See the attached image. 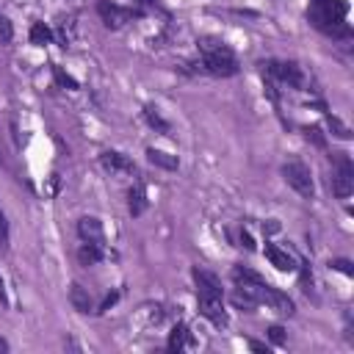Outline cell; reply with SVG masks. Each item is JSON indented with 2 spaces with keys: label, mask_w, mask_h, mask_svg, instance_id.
I'll return each mask as SVG.
<instances>
[{
  "label": "cell",
  "mask_w": 354,
  "mask_h": 354,
  "mask_svg": "<svg viewBox=\"0 0 354 354\" xmlns=\"http://www.w3.org/2000/svg\"><path fill=\"white\" fill-rule=\"evenodd\" d=\"M241 243H243V246H246V249H249V252H252V249H254V241H252V235H249V232H246V230H241Z\"/></svg>",
  "instance_id": "484cf974"
},
{
  "label": "cell",
  "mask_w": 354,
  "mask_h": 354,
  "mask_svg": "<svg viewBox=\"0 0 354 354\" xmlns=\"http://www.w3.org/2000/svg\"><path fill=\"white\" fill-rule=\"evenodd\" d=\"M50 39H53L50 28H47L44 22H33V28H30V41H33V44H47Z\"/></svg>",
  "instance_id": "d6986e66"
},
{
  "label": "cell",
  "mask_w": 354,
  "mask_h": 354,
  "mask_svg": "<svg viewBox=\"0 0 354 354\" xmlns=\"http://www.w3.org/2000/svg\"><path fill=\"white\" fill-rule=\"evenodd\" d=\"M0 304H8V296H6V285H3V277H0Z\"/></svg>",
  "instance_id": "f1b7e54d"
},
{
  "label": "cell",
  "mask_w": 354,
  "mask_h": 354,
  "mask_svg": "<svg viewBox=\"0 0 354 354\" xmlns=\"http://www.w3.org/2000/svg\"><path fill=\"white\" fill-rule=\"evenodd\" d=\"M185 346H194V343H191V332H188L185 324H177L174 332H171V337H169V348H171V351H180V348H185Z\"/></svg>",
  "instance_id": "2e32d148"
},
{
  "label": "cell",
  "mask_w": 354,
  "mask_h": 354,
  "mask_svg": "<svg viewBox=\"0 0 354 354\" xmlns=\"http://www.w3.org/2000/svg\"><path fill=\"white\" fill-rule=\"evenodd\" d=\"M199 53H202V69L207 75H216V77L238 75V58H235V53L221 39L202 36L199 39Z\"/></svg>",
  "instance_id": "7a4b0ae2"
},
{
  "label": "cell",
  "mask_w": 354,
  "mask_h": 354,
  "mask_svg": "<svg viewBox=\"0 0 354 354\" xmlns=\"http://www.w3.org/2000/svg\"><path fill=\"white\" fill-rule=\"evenodd\" d=\"M266 257L271 260V266H274L277 271H293V268H296L293 257H290V254H288L285 249L274 246V243H266Z\"/></svg>",
  "instance_id": "8fae6325"
},
{
  "label": "cell",
  "mask_w": 354,
  "mask_h": 354,
  "mask_svg": "<svg viewBox=\"0 0 354 354\" xmlns=\"http://www.w3.org/2000/svg\"><path fill=\"white\" fill-rule=\"evenodd\" d=\"M69 301H72V307H75L77 313H91V310H94L91 293H88L83 285H77V282L69 288Z\"/></svg>",
  "instance_id": "7c38bea8"
},
{
  "label": "cell",
  "mask_w": 354,
  "mask_h": 354,
  "mask_svg": "<svg viewBox=\"0 0 354 354\" xmlns=\"http://www.w3.org/2000/svg\"><path fill=\"white\" fill-rule=\"evenodd\" d=\"M127 207H130V216H141L144 210H147V191H144V185H136V188H130V194H127Z\"/></svg>",
  "instance_id": "9a60e30c"
},
{
  "label": "cell",
  "mask_w": 354,
  "mask_h": 354,
  "mask_svg": "<svg viewBox=\"0 0 354 354\" xmlns=\"http://www.w3.org/2000/svg\"><path fill=\"white\" fill-rule=\"evenodd\" d=\"M232 304L241 307V310H254V307H257V299H254L249 290L235 288V290H232Z\"/></svg>",
  "instance_id": "ac0fdd59"
},
{
  "label": "cell",
  "mask_w": 354,
  "mask_h": 354,
  "mask_svg": "<svg viewBox=\"0 0 354 354\" xmlns=\"http://www.w3.org/2000/svg\"><path fill=\"white\" fill-rule=\"evenodd\" d=\"M329 124H332V127L337 130L335 136H340V138H348V127H346V124H343V122H340L337 116H329Z\"/></svg>",
  "instance_id": "7402d4cb"
},
{
  "label": "cell",
  "mask_w": 354,
  "mask_h": 354,
  "mask_svg": "<svg viewBox=\"0 0 354 354\" xmlns=\"http://www.w3.org/2000/svg\"><path fill=\"white\" fill-rule=\"evenodd\" d=\"M307 138H313L318 147H324V136H321V130H318V127H307Z\"/></svg>",
  "instance_id": "d4e9b609"
},
{
  "label": "cell",
  "mask_w": 354,
  "mask_h": 354,
  "mask_svg": "<svg viewBox=\"0 0 354 354\" xmlns=\"http://www.w3.org/2000/svg\"><path fill=\"white\" fill-rule=\"evenodd\" d=\"M268 337H271L274 343H282V340H285V329L274 324V326H268Z\"/></svg>",
  "instance_id": "603a6c76"
},
{
  "label": "cell",
  "mask_w": 354,
  "mask_h": 354,
  "mask_svg": "<svg viewBox=\"0 0 354 354\" xmlns=\"http://www.w3.org/2000/svg\"><path fill=\"white\" fill-rule=\"evenodd\" d=\"M249 348H252V351H266V354H268V346L260 343V340H249Z\"/></svg>",
  "instance_id": "4316f807"
},
{
  "label": "cell",
  "mask_w": 354,
  "mask_h": 354,
  "mask_svg": "<svg viewBox=\"0 0 354 354\" xmlns=\"http://www.w3.org/2000/svg\"><path fill=\"white\" fill-rule=\"evenodd\" d=\"M97 11H100V17H102V22L108 25V28H122L124 22H130V17H136L130 8H122V6H116V3H111V0H100L97 3Z\"/></svg>",
  "instance_id": "52a82bcc"
},
{
  "label": "cell",
  "mask_w": 354,
  "mask_h": 354,
  "mask_svg": "<svg viewBox=\"0 0 354 354\" xmlns=\"http://www.w3.org/2000/svg\"><path fill=\"white\" fill-rule=\"evenodd\" d=\"M77 260H80L83 266H94V263H100V260H102V246H100V243H88V241H83L80 249H77Z\"/></svg>",
  "instance_id": "5bb4252c"
},
{
  "label": "cell",
  "mask_w": 354,
  "mask_h": 354,
  "mask_svg": "<svg viewBox=\"0 0 354 354\" xmlns=\"http://www.w3.org/2000/svg\"><path fill=\"white\" fill-rule=\"evenodd\" d=\"M191 277H194V282H196V293H205V296H224L221 279H218L213 271L196 266V268L191 271Z\"/></svg>",
  "instance_id": "ba28073f"
},
{
  "label": "cell",
  "mask_w": 354,
  "mask_h": 354,
  "mask_svg": "<svg viewBox=\"0 0 354 354\" xmlns=\"http://www.w3.org/2000/svg\"><path fill=\"white\" fill-rule=\"evenodd\" d=\"M144 119H147V122H149V127H155L158 133H163V136L169 133V122H166V119L158 113V108L147 105V108H144Z\"/></svg>",
  "instance_id": "e0dca14e"
},
{
  "label": "cell",
  "mask_w": 354,
  "mask_h": 354,
  "mask_svg": "<svg viewBox=\"0 0 354 354\" xmlns=\"http://www.w3.org/2000/svg\"><path fill=\"white\" fill-rule=\"evenodd\" d=\"M55 77H58V80H61V83H64V86H69V88H77V83H75V80H72V77H69V75H64V72H61V69H58V66H55Z\"/></svg>",
  "instance_id": "cb8c5ba5"
},
{
  "label": "cell",
  "mask_w": 354,
  "mask_h": 354,
  "mask_svg": "<svg viewBox=\"0 0 354 354\" xmlns=\"http://www.w3.org/2000/svg\"><path fill=\"white\" fill-rule=\"evenodd\" d=\"M6 246H8V221L0 210V249H6Z\"/></svg>",
  "instance_id": "44dd1931"
},
{
  "label": "cell",
  "mask_w": 354,
  "mask_h": 354,
  "mask_svg": "<svg viewBox=\"0 0 354 354\" xmlns=\"http://www.w3.org/2000/svg\"><path fill=\"white\" fill-rule=\"evenodd\" d=\"M332 266H335V268H340L343 274H351V268H348V263H346V260H335Z\"/></svg>",
  "instance_id": "83f0119b"
},
{
  "label": "cell",
  "mask_w": 354,
  "mask_h": 354,
  "mask_svg": "<svg viewBox=\"0 0 354 354\" xmlns=\"http://www.w3.org/2000/svg\"><path fill=\"white\" fill-rule=\"evenodd\" d=\"M263 75H268L277 83H285L290 88H301L304 86V75L301 66L296 61H266L263 64Z\"/></svg>",
  "instance_id": "277c9868"
},
{
  "label": "cell",
  "mask_w": 354,
  "mask_h": 354,
  "mask_svg": "<svg viewBox=\"0 0 354 354\" xmlns=\"http://www.w3.org/2000/svg\"><path fill=\"white\" fill-rule=\"evenodd\" d=\"M147 158H149V163H155V166H160V169H169V171H174V169L180 166L177 155H169V152L155 149V147H149V149H147Z\"/></svg>",
  "instance_id": "4fadbf2b"
},
{
  "label": "cell",
  "mask_w": 354,
  "mask_h": 354,
  "mask_svg": "<svg viewBox=\"0 0 354 354\" xmlns=\"http://www.w3.org/2000/svg\"><path fill=\"white\" fill-rule=\"evenodd\" d=\"M282 177H285V183H288V185H290L301 199H313L315 185H313L310 166H307L304 160H299V158L285 160V166H282Z\"/></svg>",
  "instance_id": "3957f363"
},
{
  "label": "cell",
  "mask_w": 354,
  "mask_h": 354,
  "mask_svg": "<svg viewBox=\"0 0 354 354\" xmlns=\"http://www.w3.org/2000/svg\"><path fill=\"white\" fill-rule=\"evenodd\" d=\"M100 160H102V166H105L108 171H116V174H122V171H133V169H136L133 160H130L127 155H122V152H102Z\"/></svg>",
  "instance_id": "30bf717a"
},
{
  "label": "cell",
  "mask_w": 354,
  "mask_h": 354,
  "mask_svg": "<svg viewBox=\"0 0 354 354\" xmlns=\"http://www.w3.org/2000/svg\"><path fill=\"white\" fill-rule=\"evenodd\" d=\"M354 191V166L348 160V155L337 152L335 155V171H332V194L337 199H348Z\"/></svg>",
  "instance_id": "5b68a950"
},
{
  "label": "cell",
  "mask_w": 354,
  "mask_h": 354,
  "mask_svg": "<svg viewBox=\"0 0 354 354\" xmlns=\"http://www.w3.org/2000/svg\"><path fill=\"white\" fill-rule=\"evenodd\" d=\"M14 39V28H11V22H8V17L6 14H0V41H11Z\"/></svg>",
  "instance_id": "ffe728a7"
},
{
  "label": "cell",
  "mask_w": 354,
  "mask_h": 354,
  "mask_svg": "<svg viewBox=\"0 0 354 354\" xmlns=\"http://www.w3.org/2000/svg\"><path fill=\"white\" fill-rule=\"evenodd\" d=\"M346 14H348L346 0H310V8H307V19L313 22V28H318L332 39L351 36V25L346 22Z\"/></svg>",
  "instance_id": "6da1fadb"
},
{
  "label": "cell",
  "mask_w": 354,
  "mask_h": 354,
  "mask_svg": "<svg viewBox=\"0 0 354 354\" xmlns=\"http://www.w3.org/2000/svg\"><path fill=\"white\" fill-rule=\"evenodd\" d=\"M77 235L83 238V241H88V243H105V230H102V221L100 218H94V216H83L80 221H77Z\"/></svg>",
  "instance_id": "9c48e42d"
},
{
  "label": "cell",
  "mask_w": 354,
  "mask_h": 354,
  "mask_svg": "<svg viewBox=\"0 0 354 354\" xmlns=\"http://www.w3.org/2000/svg\"><path fill=\"white\" fill-rule=\"evenodd\" d=\"M196 301H199V313H202L213 326H227V324H230V315L224 313V296H205V293H196Z\"/></svg>",
  "instance_id": "8992f818"
}]
</instances>
